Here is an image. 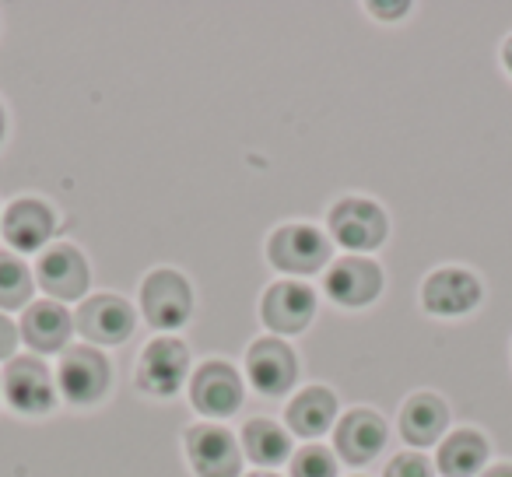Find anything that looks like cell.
<instances>
[{"instance_id":"44dd1931","label":"cell","mask_w":512,"mask_h":477,"mask_svg":"<svg viewBox=\"0 0 512 477\" xmlns=\"http://www.w3.org/2000/svg\"><path fill=\"white\" fill-rule=\"evenodd\" d=\"M242 446H246V453L253 456L256 463H264V467H274V463H281L288 456L285 432L267 418H256L242 428Z\"/></svg>"},{"instance_id":"ffe728a7","label":"cell","mask_w":512,"mask_h":477,"mask_svg":"<svg viewBox=\"0 0 512 477\" xmlns=\"http://www.w3.org/2000/svg\"><path fill=\"white\" fill-rule=\"evenodd\" d=\"M488 456V442L477 432H453L439 449V470L446 477H474Z\"/></svg>"},{"instance_id":"7c38bea8","label":"cell","mask_w":512,"mask_h":477,"mask_svg":"<svg viewBox=\"0 0 512 477\" xmlns=\"http://www.w3.org/2000/svg\"><path fill=\"white\" fill-rule=\"evenodd\" d=\"M4 393L25 414H43L53 407V383L50 372L36 358H15L4 372Z\"/></svg>"},{"instance_id":"9a60e30c","label":"cell","mask_w":512,"mask_h":477,"mask_svg":"<svg viewBox=\"0 0 512 477\" xmlns=\"http://www.w3.org/2000/svg\"><path fill=\"white\" fill-rule=\"evenodd\" d=\"M386 425L376 411H348L337 425V449L348 463H369L383 449Z\"/></svg>"},{"instance_id":"d6986e66","label":"cell","mask_w":512,"mask_h":477,"mask_svg":"<svg viewBox=\"0 0 512 477\" xmlns=\"http://www.w3.org/2000/svg\"><path fill=\"white\" fill-rule=\"evenodd\" d=\"M334 414H337L334 393L323 390V386H309V390H302L299 397L288 404V425H292V432L313 439V435L327 432Z\"/></svg>"},{"instance_id":"4fadbf2b","label":"cell","mask_w":512,"mask_h":477,"mask_svg":"<svg viewBox=\"0 0 512 477\" xmlns=\"http://www.w3.org/2000/svg\"><path fill=\"white\" fill-rule=\"evenodd\" d=\"M327 292L337 306H365L379 295L383 288V271L372 260L362 257H344L341 264H334V271H327Z\"/></svg>"},{"instance_id":"5bb4252c","label":"cell","mask_w":512,"mask_h":477,"mask_svg":"<svg viewBox=\"0 0 512 477\" xmlns=\"http://www.w3.org/2000/svg\"><path fill=\"white\" fill-rule=\"evenodd\" d=\"M190 397L204 414H214V418H221V414H232L235 407L242 404L239 372H235L232 365H225V362L200 365V372L193 376Z\"/></svg>"},{"instance_id":"2e32d148","label":"cell","mask_w":512,"mask_h":477,"mask_svg":"<svg viewBox=\"0 0 512 477\" xmlns=\"http://www.w3.org/2000/svg\"><path fill=\"white\" fill-rule=\"evenodd\" d=\"M4 235L15 250H39L53 235V211L43 200H15V204L4 211Z\"/></svg>"},{"instance_id":"ac0fdd59","label":"cell","mask_w":512,"mask_h":477,"mask_svg":"<svg viewBox=\"0 0 512 477\" xmlns=\"http://www.w3.org/2000/svg\"><path fill=\"white\" fill-rule=\"evenodd\" d=\"M71 330V313L60 302H36L32 309H25L22 334L36 351H60Z\"/></svg>"},{"instance_id":"7a4b0ae2","label":"cell","mask_w":512,"mask_h":477,"mask_svg":"<svg viewBox=\"0 0 512 477\" xmlns=\"http://www.w3.org/2000/svg\"><path fill=\"white\" fill-rule=\"evenodd\" d=\"M186 369H190V351L176 337H158L144 348L141 365H137V386L155 397H169L183 386Z\"/></svg>"},{"instance_id":"4316f807","label":"cell","mask_w":512,"mask_h":477,"mask_svg":"<svg viewBox=\"0 0 512 477\" xmlns=\"http://www.w3.org/2000/svg\"><path fill=\"white\" fill-rule=\"evenodd\" d=\"M502 60H505V67L512 71V36L505 39V50H502Z\"/></svg>"},{"instance_id":"30bf717a","label":"cell","mask_w":512,"mask_h":477,"mask_svg":"<svg viewBox=\"0 0 512 477\" xmlns=\"http://www.w3.org/2000/svg\"><path fill=\"white\" fill-rule=\"evenodd\" d=\"M421 302H425V309L435 316H460L481 302V281L470 271L446 267V271H435L432 278L425 281Z\"/></svg>"},{"instance_id":"f1b7e54d","label":"cell","mask_w":512,"mask_h":477,"mask_svg":"<svg viewBox=\"0 0 512 477\" xmlns=\"http://www.w3.org/2000/svg\"><path fill=\"white\" fill-rule=\"evenodd\" d=\"M249 477H278V474H267V470H260V474H249Z\"/></svg>"},{"instance_id":"9c48e42d","label":"cell","mask_w":512,"mask_h":477,"mask_svg":"<svg viewBox=\"0 0 512 477\" xmlns=\"http://www.w3.org/2000/svg\"><path fill=\"white\" fill-rule=\"evenodd\" d=\"M109 386V362L92 348H71L60 362V390L71 404H95Z\"/></svg>"},{"instance_id":"3957f363","label":"cell","mask_w":512,"mask_h":477,"mask_svg":"<svg viewBox=\"0 0 512 477\" xmlns=\"http://www.w3.org/2000/svg\"><path fill=\"white\" fill-rule=\"evenodd\" d=\"M141 302H144V316H148L151 327H183L186 316L193 309V292L186 285L183 274L176 271H155L148 281L141 285Z\"/></svg>"},{"instance_id":"484cf974","label":"cell","mask_w":512,"mask_h":477,"mask_svg":"<svg viewBox=\"0 0 512 477\" xmlns=\"http://www.w3.org/2000/svg\"><path fill=\"white\" fill-rule=\"evenodd\" d=\"M484 477H512V463H498V467H491Z\"/></svg>"},{"instance_id":"52a82bcc","label":"cell","mask_w":512,"mask_h":477,"mask_svg":"<svg viewBox=\"0 0 512 477\" xmlns=\"http://www.w3.org/2000/svg\"><path fill=\"white\" fill-rule=\"evenodd\" d=\"M246 369H249V379L260 393L267 397H281L288 386L295 383V351L288 348L285 341L278 337H264V341H256L246 355Z\"/></svg>"},{"instance_id":"7402d4cb","label":"cell","mask_w":512,"mask_h":477,"mask_svg":"<svg viewBox=\"0 0 512 477\" xmlns=\"http://www.w3.org/2000/svg\"><path fill=\"white\" fill-rule=\"evenodd\" d=\"M32 295V274L11 253H0V306L18 309L25 306V299Z\"/></svg>"},{"instance_id":"e0dca14e","label":"cell","mask_w":512,"mask_h":477,"mask_svg":"<svg viewBox=\"0 0 512 477\" xmlns=\"http://www.w3.org/2000/svg\"><path fill=\"white\" fill-rule=\"evenodd\" d=\"M449 425V407L435 393H414L400 411V432L414 446H432Z\"/></svg>"},{"instance_id":"d4e9b609","label":"cell","mask_w":512,"mask_h":477,"mask_svg":"<svg viewBox=\"0 0 512 477\" xmlns=\"http://www.w3.org/2000/svg\"><path fill=\"white\" fill-rule=\"evenodd\" d=\"M15 344H18L15 323H11V320H4V316H0V358L15 355Z\"/></svg>"},{"instance_id":"8fae6325","label":"cell","mask_w":512,"mask_h":477,"mask_svg":"<svg viewBox=\"0 0 512 477\" xmlns=\"http://www.w3.org/2000/svg\"><path fill=\"white\" fill-rule=\"evenodd\" d=\"M78 330L95 344H123L134 330V309L116 295H95L81 302Z\"/></svg>"},{"instance_id":"277c9868","label":"cell","mask_w":512,"mask_h":477,"mask_svg":"<svg viewBox=\"0 0 512 477\" xmlns=\"http://www.w3.org/2000/svg\"><path fill=\"white\" fill-rule=\"evenodd\" d=\"M271 264L281 267V271L292 274H313L327 264L330 257V243L323 239V232L309 225H285L271 235Z\"/></svg>"},{"instance_id":"cb8c5ba5","label":"cell","mask_w":512,"mask_h":477,"mask_svg":"<svg viewBox=\"0 0 512 477\" xmlns=\"http://www.w3.org/2000/svg\"><path fill=\"white\" fill-rule=\"evenodd\" d=\"M386 477H432V463H428L421 453H400L390 460Z\"/></svg>"},{"instance_id":"6da1fadb","label":"cell","mask_w":512,"mask_h":477,"mask_svg":"<svg viewBox=\"0 0 512 477\" xmlns=\"http://www.w3.org/2000/svg\"><path fill=\"white\" fill-rule=\"evenodd\" d=\"M330 232L348 250H376L386 239V214L372 200L348 197L330 211Z\"/></svg>"},{"instance_id":"83f0119b","label":"cell","mask_w":512,"mask_h":477,"mask_svg":"<svg viewBox=\"0 0 512 477\" xmlns=\"http://www.w3.org/2000/svg\"><path fill=\"white\" fill-rule=\"evenodd\" d=\"M4 127H8V120H4V109H0V137H4Z\"/></svg>"},{"instance_id":"5b68a950","label":"cell","mask_w":512,"mask_h":477,"mask_svg":"<svg viewBox=\"0 0 512 477\" xmlns=\"http://www.w3.org/2000/svg\"><path fill=\"white\" fill-rule=\"evenodd\" d=\"M186 453L200 477H239L242 453L235 439L218 425H193L186 432Z\"/></svg>"},{"instance_id":"ba28073f","label":"cell","mask_w":512,"mask_h":477,"mask_svg":"<svg viewBox=\"0 0 512 477\" xmlns=\"http://www.w3.org/2000/svg\"><path fill=\"white\" fill-rule=\"evenodd\" d=\"M36 278L50 299H81L88 292V264L74 246H53L39 257Z\"/></svg>"},{"instance_id":"603a6c76","label":"cell","mask_w":512,"mask_h":477,"mask_svg":"<svg viewBox=\"0 0 512 477\" xmlns=\"http://www.w3.org/2000/svg\"><path fill=\"white\" fill-rule=\"evenodd\" d=\"M292 477H337L334 453L323 446H306L292 460Z\"/></svg>"},{"instance_id":"8992f818","label":"cell","mask_w":512,"mask_h":477,"mask_svg":"<svg viewBox=\"0 0 512 477\" xmlns=\"http://www.w3.org/2000/svg\"><path fill=\"white\" fill-rule=\"evenodd\" d=\"M316 295L302 281H278L264 295V323L278 334H299L313 323Z\"/></svg>"}]
</instances>
